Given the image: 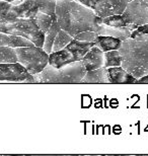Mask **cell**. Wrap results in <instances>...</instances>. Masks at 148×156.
Wrapping results in <instances>:
<instances>
[{
    "label": "cell",
    "mask_w": 148,
    "mask_h": 156,
    "mask_svg": "<svg viewBox=\"0 0 148 156\" xmlns=\"http://www.w3.org/2000/svg\"><path fill=\"white\" fill-rule=\"evenodd\" d=\"M55 14L61 30L73 38L85 30L99 33L103 23V17L77 0H56Z\"/></svg>",
    "instance_id": "obj_1"
},
{
    "label": "cell",
    "mask_w": 148,
    "mask_h": 156,
    "mask_svg": "<svg viewBox=\"0 0 148 156\" xmlns=\"http://www.w3.org/2000/svg\"><path fill=\"white\" fill-rule=\"evenodd\" d=\"M121 57V67L135 78L148 74V35L132 30L130 38L122 41L118 50Z\"/></svg>",
    "instance_id": "obj_2"
},
{
    "label": "cell",
    "mask_w": 148,
    "mask_h": 156,
    "mask_svg": "<svg viewBox=\"0 0 148 156\" xmlns=\"http://www.w3.org/2000/svg\"><path fill=\"white\" fill-rule=\"evenodd\" d=\"M85 73L82 62L75 61L58 69L48 64L34 78L36 83H80Z\"/></svg>",
    "instance_id": "obj_3"
},
{
    "label": "cell",
    "mask_w": 148,
    "mask_h": 156,
    "mask_svg": "<svg viewBox=\"0 0 148 156\" xmlns=\"http://www.w3.org/2000/svg\"><path fill=\"white\" fill-rule=\"evenodd\" d=\"M0 33L12 36H20L29 39L38 47H43L45 33L31 18L11 17L0 14Z\"/></svg>",
    "instance_id": "obj_4"
},
{
    "label": "cell",
    "mask_w": 148,
    "mask_h": 156,
    "mask_svg": "<svg viewBox=\"0 0 148 156\" xmlns=\"http://www.w3.org/2000/svg\"><path fill=\"white\" fill-rule=\"evenodd\" d=\"M11 7L3 15H8L11 17L20 18H34L40 12L54 15L56 0H21V1H13Z\"/></svg>",
    "instance_id": "obj_5"
},
{
    "label": "cell",
    "mask_w": 148,
    "mask_h": 156,
    "mask_svg": "<svg viewBox=\"0 0 148 156\" xmlns=\"http://www.w3.org/2000/svg\"><path fill=\"white\" fill-rule=\"evenodd\" d=\"M17 62L23 65L31 75L41 72L49 62V54L42 47L36 45L14 48Z\"/></svg>",
    "instance_id": "obj_6"
},
{
    "label": "cell",
    "mask_w": 148,
    "mask_h": 156,
    "mask_svg": "<svg viewBox=\"0 0 148 156\" xmlns=\"http://www.w3.org/2000/svg\"><path fill=\"white\" fill-rule=\"evenodd\" d=\"M36 83L34 75L29 73L20 62H3L0 63V82Z\"/></svg>",
    "instance_id": "obj_7"
},
{
    "label": "cell",
    "mask_w": 148,
    "mask_h": 156,
    "mask_svg": "<svg viewBox=\"0 0 148 156\" xmlns=\"http://www.w3.org/2000/svg\"><path fill=\"white\" fill-rule=\"evenodd\" d=\"M126 23L136 26L148 23V0H133L122 13Z\"/></svg>",
    "instance_id": "obj_8"
},
{
    "label": "cell",
    "mask_w": 148,
    "mask_h": 156,
    "mask_svg": "<svg viewBox=\"0 0 148 156\" xmlns=\"http://www.w3.org/2000/svg\"><path fill=\"white\" fill-rule=\"evenodd\" d=\"M131 1L133 0H99L93 10L96 15L103 18L114 14H122Z\"/></svg>",
    "instance_id": "obj_9"
},
{
    "label": "cell",
    "mask_w": 148,
    "mask_h": 156,
    "mask_svg": "<svg viewBox=\"0 0 148 156\" xmlns=\"http://www.w3.org/2000/svg\"><path fill=\"white\" fill-rule=\"evenodd\" d=\"M103 60H105V52H103L99 47L94 45L84 55L81 62L85 67L86 71H90L103 67Z\"/></svg>",
    "instance_id": "obj_10"
},
{
    "label": "cell",
    "mask_w": 148,
    "mask_h": 156,
    "mask_svg": "<svg viewBox=\"0 0 148 156\" xmlns=\"http://www.w3.org/2000/svg\"><path fill=\"white\" fill-rule=\"evenodd\" d=\"M75 61H76V59H75L73 53L70 50L63 48L62 50H59V51L50 53L48 64L58 69V68H62L65 65Z\"/></svg>",
    "instance_id": "obj_11"
},
{
    "label": "cell",
    "mask_w": 148,
    "mask_h": 156,
    "mask_svg": "<svg viewBox=\"0 0 148 156\" xmlns=\"http://www.w3.org/2000/svg\"><path fill=\"white\" fill-rule=\"evenodd\" d=\"M106 76L109 83H136L137 81V78L121 66L106 68Z\"/></svg>",
    "instance_id": "obj_12"
},
{
    "label": "cell",
    "mask_w": 148,
    "mask_h": 156,
    "mask_svg": "<svg viewBox=\"0 0 148 156\" xmlns=\"http://www.w3.org/2000/svg\"><path fill=\"white\" fill-rule=\"evenodd\" d=\"M93 46H94L93 42H83V41H79L73 38V40H72L65 48L70 50V51L73 53L76 61H81L82 58L84 57V55H85L86 53L88 52V50Z\"/></svg>",
    "instance_id": "obj_13"
},
{
    "label": "cell",
    "mask_w": 148,
    "mask_h": 156,
    "mask_svg": "<svg viewBox=\"0 0 148 156\" xmlns=\"http://www.w3.org/2000/svg\"><path fill=\"white\" fill-rule=\"evenodd\" d=\"M132 30H129L128 27H109L106 26L103 23H100L99 35V36H111L118 38L121 41H124L126 39L130 38Z\"/></svg>",
    "instance_id": "obj_14"
},
{
    "label": "cell",
    "mask_w": 148,
    "mask_h": 156,
    "mask_svg": "<svg viewBox=\"0 0 148 156\" xmlns=\"http://www.w3.org/2000/svg\"><path fill=\"white\" fill-rule=\"evenodd\" d=\"M33 45H34V44L31 41L27 38H23V37L6 35V34L0 33V46L16 48V47H27Z\"/></svg>",
    "instance_id": "obj_15"
},
{
    "label": "cell",
    "mask_w": 148,
    "mask_h": 156,
    "mask_svg": "<svg viewBox=\"0 0 148 156\" xmlns=\"http://www.w3.org/2000/svg\"><path fill=\"white\" fill-rule=\"evenodd\" d=\"M94 45L97 46L103 52L112 51V50H119L122 45V41L111 36H97Z\"/></svg>",
    "instance_id": "obj_16"
},
{
    "label": "cell",
    "mask_w": 148,
    "mask_h": 156,
    "mask_svg": "<svg viewBox=\"0 0 148 156\" xmlns=\"http://www.w3.org/2000/svg\"><path fill=\"white\" fill-rule=\"evenodd\" d=\"M61 30L58 21H57V17H56V14H54L53 16V21L52 24L50 26L49 30L45 33V40H44V45L42 48L44 49V51L46 53H52V47H53V43H54V40L57 36V34L59 30Z\"/></svg>",
    "instance_id": "obj_17"
},
{
    "label": "cell",
    "mask_w": 148,
    "mask_h": 156,
    "mask_svg": "<svg viewBox=\"0 0 148 156\" xmlns=\"http://www.w3.org/2000/svg\"><path fill=\"white\" fill-rule=\"evenodd\" d=\"M80 83H109L106 76V68L100 67L97 69L86 71Z\"/></svg>",
    "instance_id": "obj_18"
},
{
    "label": "cell",
    "mask_w": 148,
    "mask_h": 156,
    "mask_svg": "<svg viewBox=\"0 0 148 156\" xmlns=\"http://www.w3.org/2000/svg\"><path fill=\"white\" fill-rule=\"evenodd\" d=\"M103 23L109 27H128L129 30H136L138 26L133 23H126L124 17L122 16V14H114L110 15V16L103 17Z\"/></svg>",
    "instance_id": "obj_19"
},
{
    "label": "cell",
    "mask_w": 148,
    "mask_h": 156,
    "mask_svg": "<svg viewBox=\"0 0 148 156\" xmlns=\"http://www.w3.org/2000/svg\"><path fill=\"white\" fill-rule=\"evenodd\" d=\"M72 40H73V37H71L68 33H66L65 30H60L54 40V43H53L52 52L59 51V50H62L63 48H65Z\"/></svg>",
    "instance_id": "obj_20"
},
{
    "label": "cell",
    "mask_w": 148,
    "mask_h": 156,
    "mask_svg": "<svg viewBox=\"0 0 148 156\" xmlns=\"http://www.w3.org/2000/svg\"><path fill=\"white\" fill-rule=\"evenodd\" d=\"M118 66H121V57H120L118 50H112V51L105 52V60H103V67L109 68Z\"/></svg>",
    "instance_id": "obj_21"
},
{
    "label": "cell",
    "mask_w": 148,
    "mask_h": 156,
    "mask_svg": "<svg viewBox=\"0 0 148 156\" xmlns=\"http://www.w3.org/2000/svg\"><path fill=\"white\" fill-rule=\"evenodd\" d=\"M3 62H17L14 48L0 46V63Z\"/></svg>",
    "instance_id": "obj_22"
},
{
    "label": "cell",
    "mask_w": 148,
    "mask_h": 156,
    "mask_svg": "<svg viewBox=\"0 0 148 156\" xmlns=\"http://www.w3.org/2000/svg\"><path fill=\"white\" fill-rule=\"evenodd\" d=\"M97 36H99V34L96 32H92V30H85V32H82V33L76 35L74 37V39L83 41V42H93L94 43V41H96Z\"/></svg>",
    "instance_id": "obj_23"
},
{
    "label": "cell",
    "mask_w": 148,
    "mask_h": 156,
    "mask_svg": "<svg viewBox=\"0 0 148 156\" xmlns=\"http://www.w3.org/2000/svg\"><path fill=\"white\" fill-rule=\"evenodd\" d=\"M11 7V3L4 1V0H0V14H4L6 13L9 8Z\"/></svg>",
    "instance_id": "obj_24"
},
{
    "label": "cell",
    "mask_w": 148,
    "mask_h": 156,
    "mask_svg": "<svg viewBox=\"0 0 148 156\" xmlns=\"http://www.w3.org/2000/svg\"><path fill=\"white\" fill-rule=\"evenodd\" d=\"M77 1H79L80 3H82L83 5L87 6V7H90L94 9L96 8V4L99 3V0H77Z\"/></svg>",
    "instance_id": "obj_25"
},
{
    "label": "cell",
    "mask_w": 148,
    "mask_h": 156,
    "mask_svg": "<svg viewBox=\"0 0 148 156\" xmlns=\"http://www.w3.org/2000/svg\"><path fill=\"white\" fill-rule=\"evenodd\" d=\"M136 30H138V32L143 33V34H147V35H148V23L142 24V26H139Z\"/></svg>",
    "instance_id": "obj_26"
},
{
    "label": "cell",
    "mask_w": 148,
    "mask_h": 156,
    "mask_svg": "<svg viewBox=\"0 0 148 156\" xmlns=\"http://www.w3.org/2000/svg\"><path fill=\"white\" fill-rule=\"evenodd\" d=\"M136 83H148V74L147 75H144L142 77L138 78Z\"/></svg>",
    "instance_id": "obj_27"
},
{
    "label": "cell",
    "mask_w": 148,
    "mask_h": 156,
    "mask_svg": "<svg viewBox=\"0 0 148 156\" xmlns=\"http://www.w3.org/2000/svg\"><path fill=\"white\" fill-rule=\"evenodd\" d=\"M4 1H7V2H13V1H21V0H4Z\"/></svg>",
    "instance_id": "obj_28"
}]
</instances>
